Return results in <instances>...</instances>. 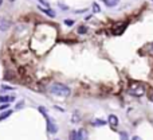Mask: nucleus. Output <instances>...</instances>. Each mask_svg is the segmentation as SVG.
<instances>
[{
    "label": "nucleus",
    "mask_w": 153,
    "mask_h": 140,
    "mask_svg": "<svg viewBox=\"0 0 153 140\" xmlns=\"http://www.w3.org/2000/svg\"><path fill=\"white\" fill-rule=\"evenodd\" d=\"M69 140H76V135L74 131H71L70 132V137H69Z\"/></svg>",
    "instance_id": "obj_17"
},
{
    "label": "nucleus",
    "mask_w": 153,
    "mask_h": 140,
    "mask_svg": "<svg viewBox=\"0 0 153 140\" xmlns=\"http://www.w3.org/2000/svg\"><path fill=\"white\" fill-rule=\"evenodd\" d=\"M125 29H126V24L121 23V24H115L114 27H113V31H114V34H121Z\"/></svg>",
    "instance_id": "obj_7"
},
{
    "label": "nucleus",
    "mask_w": 153,
    "mask_h": 140,
    "mask_svg": "<svg viewBox=\"0 0 153 140\" xmlns=\"http://www.w3.org/2000/svg\"><path fill=\"white\" fill-rule=\"evenodd\" d=\"M93 11H94L96 14H98L99 11H101V8H99V6L97 3H93Z\"/></svg>",
    "instance_id": "obj_14"
},
{
    "label": "nucleus",
    "mask_w": 153,
    "mask_h": 140,
    "mask_svg": "<svg viewBox=\"0 0 153 140\" xmlns=\"http://www.w3.org/2000/svg\"><path fill=\"white\" fill-rule=\"evenodd\" d=\"M94 124H96V125H103V124H105V121H103V120H97Z\"/></svg>",
    "instance_id": "obj_19"
},
{
    "label": "nucleus",
    "mask_w": 153,
    "mask_h": 140,
    "mask_svg": "<svg viewBox=\"0 0 153 140\" xmlns=\"http://www.w3.org/2000/svg\"><path fill=\"white\" fill-rule=\"evenodd\" d=\"M121 140H129V136H127V132H121Z\"/></svg>",
    "instance_id": "obj_16"
},
{
    "label": "nucleus",
    "mask_w": 153,
    "mask_h": 140,
    "mask_svg": "<svg viewBox=\"0 0 153 140\" xmlns=\"http://www.w3.org/2000/svg\"><path fill=\"white\" fill-rule=\"evenodd\" d=\"M10 1H13V0H10Z\"/></svg>",
    "instance_id": "obj_24"
},
{
    "label": "nucleus",
    "mask_w": 153,
    "mask_h": 140,
    "mask_svg": "<svg viewBox=\"0 0 153 140\" xmlns=\"http://www.w3.org/2000/svg\"><path fill=\"white\" fill-rule=\"evenodd\" d=\"M38 1H39L40 4H43L45 7H50V6H48V3H47V1H45V0H38Z\"/></svg>",
    "instance_id": "obj_20"
},
{
    "label": "nucleus",
    "mask_w": 153,
    "mask_h": 140,
    "mask_svg": "<svg viewBox=\"0 0 153 140\" xmlns=\"http://www.w3.org/2000/svg\"><path fill=\"white\" fill-rule=\"evenodd\" d=\"M8 106H10V104H8V102H4V104L0 105V111H6V109H8Z\"/></svg>",
    "instance_id": "obj_15"
},
{
    "label": "nucleus",
    "mask_w": 153,
    "mask_h": 140,
    "mask_svg": "<svg viewBox=\"0 0 153 140\" xmlns=\"http://www.w3.org/2000/svg\"><path fill=\"white\" fill-rule=\"evenodd\" d=\"M132 140H142V139H141L140 136H134V137H133V139H132Z\"/></svg>",
    "instance_id": "obj_22"
},
{
    "label": "nucleus",
    "mask_w": 153,
    "mask_h": 140,
    "mask_svg": "<svg viewBox=\"0 0 153 140\" xmlns=\"http://www.w3.org/2000/svg\"><path fill=\"white\" fill-rule=\"evenodd\" d=\"M48 90L54 96H61V97H67L70 94V88L63 85V84H52Z\"/></svg>",
    "instance_id": "obj_1"
},
{
    "label": "nucleus",
    "mask_w": 153,
    "mask_h": 140,
    "mask_svg": "<svg viewBox=\"0 0 153 140\" xmlns=\"http://www.w3.org/2000/svg\"><path fill=\"white\" fill-rule=\"evenodd\" d=\"M147 93H148V97L150 99V101H153V88H148Z\"/></svg>",
    "instance_id": "obj_13"
},
{
    "label": "nucleus",
    "mask_w": 153,
    "mask_h": 140,
    "mask_svg": "<svg viewBox=\"0 0 153 140\" xmlns=\"http://www.w3.org/2000/svg\"><path fill=\"white\" fill-rule=\"evenodd\" d=\"M64 24H66V26H73L74 20L73 19H66V20H64Z\"/></svg>",
    "instance_id": "obj_18"
},
{
    "label": "nucleus",
    "mask_w": 153,
    "mask_h": 140,
    "mask_svg": "<svg viewBox=\"0 0 153 140\" xmlns=\"http://www.w3.org/2000/svg\"><path fill=\"white\" fill-rule=\"evenodd\" d=\"M102 1H103L108 7H115L118 3H120V0H102Z\"/></svg>",
    "instance_id": "obj_9"
},
{
    "label": "nucleus",
    "mask_w": 153,
    "mask_h": 140,
    "mask_svg": "<svg viewBox=\"0 0 153 140\" xmlns=\"http://www.w3.org/2000/svg\"><path fill=\"white\" fill-rule=\"evenodd\" d=\"M39 10L43 11L45 14H47L50 18H55V12L52 10H50V7H46V8H43V7H39Z\"/></svg>",
    "instance_id": "obj_8"
},
{
    "label": "nucleus",
    "mask_w": 153,
    "mask_h": 140,
    "mask_svg": "<svg viewBox=\"0 0 153 140\" xmlns=\"http://www.w3.org/2000/svg\"><path fill=\"white\" fill-rule=\"evenodd\" d=\"M55 140H59V139H55Z\"/></svg>",
    "instance_id": "obj_25"
},
{
    "label": "nucleus",
    "mask_w": 153,
    "mask_h": 140,
    "mask_svg": "<svg viewBox=\"0 0 153 140\" xmlns=\"http://www.w3.org/2000/svg\"><path fill=\"white\" fill-rule=\"evenodd\" d=\"M11 115H12V111H6L4 113H1V115H0V121L4 120V119H7L8 116H11Z\"/></svg>",
    "instance_id": "obj_11"
},
{
    "label": "nucleus",
    "mask_w": 153,
    "mask_h": 140,
    "mask_svg": "<svg viewBox=\"0 0 153 140\" xmlns=\"http://www.w3.org/2000/svg\"><path fill=\"white\" fill-rule=\"evenodd\" d=\"M23 104H24V102H19V104H18V105H16V109H20V108H22V106H23Z\"/></svg>",
    "instance_id": "obj_21"
},
{
    "label": "nucleus",
    "mask_w": 153,
    "mask_h": 140,
    "mask_svg": "<svg viewBox=\"0 0 153 140\" xmlns=\"http://www.w3.org/2000/svg\"><path fill=\"white\" fill-rule=\"evenodd\" d=\"M13 101L12 96H0V102H11Z\"/></svg>",
    "instance_id": "obj_10"
},
{
    "label": "nucleus",
    "mask_w": 153,
    "mask_h": 140,
    "mask_svg": "<svg viewBox=\"0 0 153 140\" xmlns=\"http://www.w3.org/2000/svg\"><path fill=\"white\" fill-rule=\"evenodd\" d=\"M145 86L142 85V84L140 82H132L130 85H129V93H130L132 96H136V97H141V96H144V93H145Z\"/></svg>",
    "instance_id": "obj_2"
},
{
    "label": "nucleus",
    "mask_w": 153,
    "mask_h": 140,
    "mask_svg": "<svg viewBox=\"0 0 153 140\" xmlns=\"http://www.w3.org/2000/svg\"><path fill=\"white\" fill-rule=\"evenodd\" d=\"M76 31H78V34H86V32H87V27H86V26H79Z\"/></svg>",
    "instance_id": "obj_12"
},
{
    "label": "nucleus",
    "mask_w": 153,
    "mask_h": 140,
    "mask_svg": "<svg viewBox=\"0 0 153 140\" xmlns=\"http://www.w3.org/2000/svg\"><path fill=\"white\" fill-rule=\"evenodd\" d=\"M76 135V140H87L89 139V135H87V131L85 128H81L78 132H75Z\"/></svg>",
    "instance_id": "obj_3"
},
{
    "label": "nucleus",
    "mask_w": 153,
    "mask_h": 140,
    "mask_svg": "<svg viewBox=\"0 0 153 140\" xmlns=\"http://www.w3.org/2000/svg\"><path fill=\"white\" fill-rule=\"evenodd\" d=\"M109 124H110V127L112 128H115L118 125V119H117V116L115 115H110L109 116Z\"/></svg>",
    "instance_id": "obj_6"
},
{
    "label": "nucleus",
    "mask_w": 153,
    "mask_h": 140,
    "mask_svg": "<svg viewBox=\"0 0 153 140\" xmlns=\"http://www.w3.org/2000/svg\"><path fill=\"white\" fill-rule=\"evenodd\" d=\"M10 20H7L6 18H0V31H7V30L10 29Z\"/></svg>",
    "instance_id": "obj_5"
},
{
    "label": "nucleus",
    "mask_w": 153,
    "mask_h": 140,
    "mask_svg": "<svg viewBox=\"0 0 153 140\" xmlns=\"http://www.w3.org/2000/svg\"><path fill=\"white\" fill-rule=\"evenodd\" d=\"M1 4H3V0H0V7H1Z\"/></svg>",
    "instance_id": "obj_23"
},
{
    "label": "nucleus",
    "mask_w": 153,
    "mask_h": 140,
    "mask_svg": "<svg viewBox=\"0 0 153 140\" xmlns=\"http://www.w3.org/2000/svg\"><path fill=\"white\" fill-rule=\"evenodd\" d=\"M47 131L50 132V134H57L58 132V127L55 123H52V120L51 119L47 117Z\"/></svg>",
    "instance_id": "obj_4"
}]
</instances>
